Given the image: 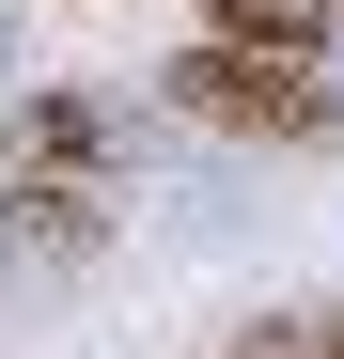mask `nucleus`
I'll return each mask as SVG.
<instances>
[{"instance_id": "1", "label": "nucleus", "mask_w": 344, "mask_h": 359, "mask_svg": "<svg viewBox=\"0 0 344 359\" xmlns=\"http://www.w3.org/2000/svg\"><path fill=\"white\" fill-rule=\"evenodd\" d=\"M157 94L188 109V126H219V141H329L344 126V94L313 63H266V47H188Z\"/></svg>"}, {"instance_id": "2", "label": "nucleus", "mask_w": 344, "mask_h": 359, "mask_svg": "<svg viewBox=\"0 0 344 359\" xmlns=\"http://www.w3.org/2000/svg\"><path fill=\"white\" fill-rule=\"evenodd\" d=\"M313 32H329V0H219V32H204V47H266V63H313Z\"/></svg>"}, {"instance_id": "3", "label": "nucleus", "mask_w": 344, "mask_h": 359, "mask_svg": "<svg viewBox=\"0 0 344 359\" xmlns=\"http://www.w3.org/2000/svg\"><path fill=\"white\" fill-rule=\"evenodd\" d=\"M235 359H344V313H266Z\"/></svg>"}]
</instances>
